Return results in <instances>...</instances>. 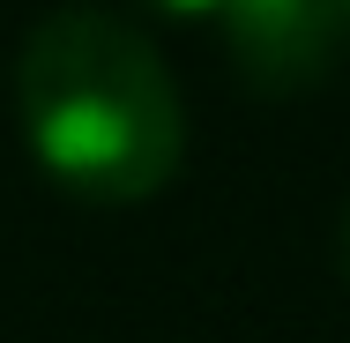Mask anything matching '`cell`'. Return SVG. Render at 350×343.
I'll return each mask as SVG.
<instances>
[{"label":"cell","instance_id":"obj_1","mask_svg":"<svg viewBox=\"0 0 350 343\" xmlns=\"http://www.w3.org/2000/svg\"><path fill=\"white\" fill-rule=\"evenodd\" d=\"M15 120L45 179L97 209L164 194L187 157V105L164 53L97 8H60L23 38Z\"/></svg>","mask_w":350,"mask_h":343},{"label":"cell","instance_id":"obj_2","mask_svg":"<svg viewBox=\"0 0 350 343\" xmlns=\"http://www.w3.org/2000/svg\"><path fill=\"white\" fill-rule=\"evenodd\" d=\"M216 15H224V45H231L239 75L269 97L313 90L350 45L328 0H224Z\"/></svg>","mask_w":350,"mask_h":343},{"label":"cell","instance_id":"obj_3","mask_svg":"<svg viewBox=\"0 0 350 343\" xmlns=\"http://www.w3.org/2000/svg\"><path fill=\"white\" fill-rule=\"evenodd\" d=\"M135 8H149V15H164V23H202V15H216L224 0H135Z\"/></svg>","mask_w":350,"mask_h":343},{"label":"cell","instance_id":"obj_4","mask_svg":"<svg viewBox=\"0 0 350 343\" xmlns=\"http://www.w3.org/2000/svg\"><path fill=\"white\" fill-rule=\"evenodd\" d=\"M328 8H336V23H343V38H350V0H328Z\"/></svg>","mask_w":350,"mask_h":343},{"label":"cell","instance_id":"obj_5","mask_svg":"<svg viewBox=\"0 0 350 343\" xmlns=\"http://www.w3.org/2000/svg\"><path fill=\"white\" fill-rule=\"evenodd\" d=\"M343 269H350V209H343Z\"/></svg>","mask_w":350,"mask_h":343}]
</instances>
